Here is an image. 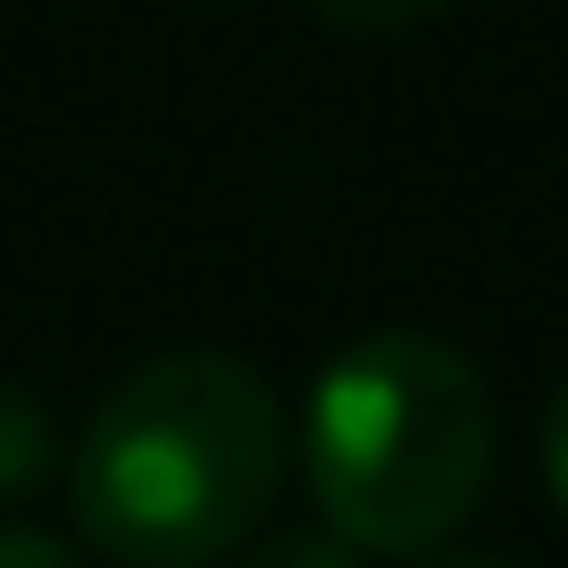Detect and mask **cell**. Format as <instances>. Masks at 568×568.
I'll list each match as a JSON object with an SVG mask.
<instances>
[{"label":"cell","mask_w":568,"mask_h":568,"mask_svg":"<svg viewBox=\"0 0 568 568\" xmlns=\"http://www.w3.org/2000/svg\"><path fill=\"white\" fill-rule=\"evenodd\" d=\"M409 568H510V560H485V551H426V560Z\"/></svg>","instance_id":"ba28073f"},{"label":"cell","mask_w":568,"mask_h":568,"mask_svg":"<svg viewBox=\"0 0 568 568\" xmlns=\"http://www.w3.org/2000/svg\"><path fill=\"white\" fill-rule=\"evenodd\" d=\"M284 485V402L234 352L142 359L75 435L68 501L118 568H210L251 544Z\"/></svg>","instance_id":"6da1fadb"},{"label":"cell","mask_w":568,"mask_h":568,"mask_svg":"<svg viewBox=\"0 0 568 568\" xmlns=\"http://www.w3.org/2000/svg\"><path fill=\"white\" fill-rule=\"evenodd\" d=\"M0 568H84V560L42 527H0Z\"/></svg>","instance_id":"8992f818"},{"label":"cell","mask_w":568,"mask_h":568,"mask_svg":"<svg viewBox=\"0 0 568 568\" xmlns=\"http://www.w3.org/2000/svg\"><path fill=\"white\" fill-rule=\"evenodd\" d=\"M302 460L318 518L352 551L426 560L477 518L494 485V393L460 343L376 326L318 376Z\"/></svg>","instance_id":"7a4b0ae2"},{"label":"cell","mask_w":568,"mask_h":568,"mask_svg":"<svg viewBox=\"0 0 568 568\" xmlns=\"http://www.w3.org/2000/svg\"><path fill=\"white\" fill-rule=\"evenodd\" d=\"M544 485H551V501L568 510V385L551 393V409H544Z\"/></svg>","instance_id":"52a82bcc"},{"label":"cell","mask_w":568,"mask_h":568,"mask_svg":"<svg viewBox=\"0 0 568 568\" xmlns=\"http://www.w3.org/2000/svg\"><path fill=\"white\" fill-rule=\"evenodd\" d=\"M51 468H59V426H51V409H42L26 385H0V501L34 494Z\"/></svg>","instance_id":"3957f363"},{"label":"cell","mask_w":568,"mask_h":568,"mask_svg":"<svg viewBox=\"0 0 568 568\" xmlns=\"http://www.w3.org/2000/svg\"><path fill=\"white\" fill-rule=\"evenodd\" d=\"M234 568H359V551L335 527H276V535H251L234 551Z\"/></svg>","instance_id":"277c9868"},{"label":"cell","mask_w":568,"mask_h":568,"mask_svg":"<svg viewBox=\"0 0 568 568\" xmlns=\"http://www.w3.org/2000/svg\"><path fill=\"white\" fill-rule=\"evenodd\" d=\"M326 26H343V34H409V26H426L444 0H310Z\"/></svg>","instance_id":"5b68a950"}]
</instances>
